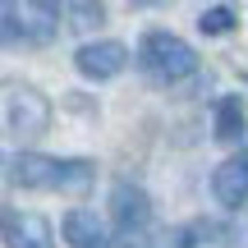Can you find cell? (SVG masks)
Masks as SVG:
<instances>
[{
	"label": "cell",
	"instance_id": "cell-4",
	"mask_svg": "<svg viewBox=\"0 0 248 248\" xmlns=\"http://www.w3.org/2000/svg\"><path fill=\"white\" fill-rule=\"evenodd\" d=\"M129 46L115 42V37H101V42H83L78 51H74V69L83 74V78H92V83H110V78H120L124 69H129Z\"/></svg>",
	"mask_w": 248,
	"mask_h": 248
},
{
	"label": "cell",
	"instance_id": "cell-13",
	"mask_svg": "<svg viewBox=\"0 0 248 248\" xmlns=\"http://www.w3.org/2000/svg\"><path fill=\"white\" fill-rule=\"evenodd\" d=\"M18 42V18H14V5L0 0V46H14Z\"/></svg>",
	"mask_w": 248,
	"mask_h": 248
},
{
	"label": "cell",
	"instance_id": "cell-1",
	"mask_svg": "<svg viewBox=\"0 0 248 248\" xmlns=\"http://www.w3.org/2000/svg\"><path fill=\"white\" fill-rule=\"evenodd\" d=\"M9 179H14L18 188H37V193H88L92 179H97V161L18 152V156L9 161Z\"/></svg>",
	"mask_w": 248,
	"mask_h": 248
},
{
	"label": "cell",
	"instance_id": "cell-3",
	"mask_svg": "<svg viewBox=\"0 0 248 248\" xmlns=\"http://www.w3.org/2000/svg\"><path fill=\"white\" fill-rule=\"evenodd\" d=\"M51 129V101L32 83H0V133L9 138H42Z\"/></svg>",
	"mask_w": 248,
	"mask_h": 248
},
{
	"label": "cell",
	"instance_id": "cell-14",
	"mask_svg": "<svg viewBox=\"0 0 248 248\" xmlns=\"http://www.w3.org/2000/svg\"><path fill=\"white\" fill-rule=\"evenodd\" d=\"M97 248H138V244H133L129 234H115V239H101Z\"/></svg>",
	"mask_w": 248,
	"mask_h": 248
},
{
	"label": "cell",
	"instance_id": "cell-6",
	"mask_svg": "<svg viewBox=\"0 0 248 248\" xmlns=\"http://www.w3.org/2000/svg\"><path fill=\"white\" fill-rule=\"evenodd\" d=\"M110 221H115V230L129 234V239H133V230H142V225L152 221V198L142 193L133 179H115V184H110Z\"/></svg>",
	"mask_w": 248,
	"mask_h": 248
},
{
	"label": "cell",
	"instance_id": "cell-12",
	"mask_svg": "<svg viewBox=\"0 0 248 248\" xmlns=\"http://www.w3.org/2000/svg\"><path fill=\"white\" fill-rule=\"evenodd\" d=\"M234 23H239V14H234L230 5H212V9H202V14H198V28H202L207 37H225Z\"/></svg>",
	"mask_w": 248,
	"mask_h": 248
},
{
	"label": "cell",
	"instance_id": "cell-2",
	"mask_svg": "<svg viewBox=\"0 0 248 248\" xmlns=\"http://www.w3.org/2000/svg\"><path fill=\"white\" fill-rule=\"evenodd\" d=\"M133 64L142 69V78L161 83V88H175V83H184L188 74H198V51L184 42V37L166 32V28H152V32L138 42Z\"/></svg>",
	"mask_w": 248,
	"mask_h": 248
},
{
	"label": "cell",
	"instance_id": "cell-5",
	"mask_svg": "<svg viewBox=\"0 0 248 248\" xmlns=\"http://www.w3.org/2000/svg\"><path fill=\"white\" fill-rule=\"evenodd\" d=\"M0 239H5V248H55V230L37 212L0 207Z\"/></svg>",
	"mask_w": 248,
	"mask_h": 248
},
{
	"label": "cell",
	"instance_id": "cell-8",
	"mask_svg": "<svg viewBox=\"0 0 248 248\" xmlns=\"http://www.w3.org/2000/svg\"><path fill=\"white\" fill-rule=\"evenodd\" d=\"M212 193L221 207H244L248 202V156H230L216 166L212 175Z\"/></svg>",
	"mask_w": 248,
	"mask_h": 248
},
{
	"label": "cell",
	"instance_id": "cell-11",
	"mask_svg": "<svg viewBox=\"0 0 248 248\" xmlns=\"http://www.w3.org/2000/svg\"><path fill=\"white\" fill-rule=\"evenodd\" d=\"M60 18H69V28L88 32V28L106 23V5H92V0H74V5H60Z\"/></svg>",
	"mask_w": 248,
	"mask_h": 248
},
{
	"label": "cell",
	"instance_id": "cell-7",
	"mask_svg": "<svg viewBox=\"0 0 248 248\" xmlns=\"http://www.w3.org/2000/svg\"><path fill=\"white\" fill-rule=\"evenodd\" d=\"M14 18H18V42L23 46H46L60 32V5H46V0L14 5Z\"/></svg>",
	"mask_w": 248,
	"mask_h": 248
},
{
	"label": "cell",
	"instance_id": "cell-10",
	"mask_svg": "<svg viewBox=\"0 0 248 248\" xmlns=\"http://www.w3.org/2000/svg\"><path fill=\"white\" fill-rule=\"evenodd\" d=\"M212 133H216V142H239L248 133V106H244V97H221V101H216Z\"/></svg>",
	"mask_w": 248,
	"mask_h": 248
},
{
	"label": "cell",
	"instance_id": "cell-9",
	"mask_svg": "<svg viewBox=\"0 0 248 248\" xmlns=\"http://www.w3.org/2000/svg\"><path fill=\"white\" fill-rule=\"evenodd\" d=\"M64 244L69 248H97L101 239H106V225H101L97 212H88V207H74L69 216H64Z\"/></svg>",
	"mask_w": 248,
	"mask_h": 248
}]
</instances>
